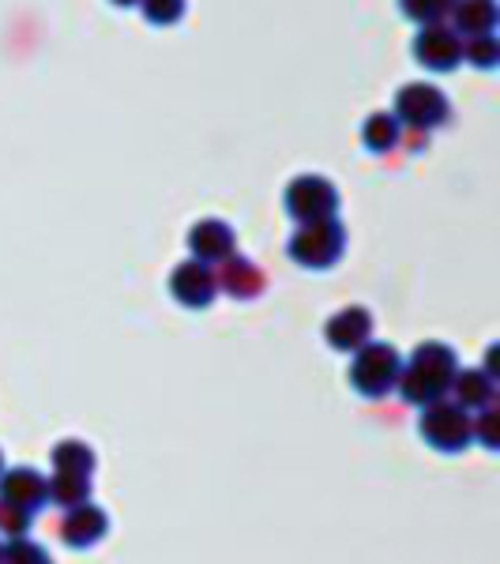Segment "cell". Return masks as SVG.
I'll use <instances>...</instances> for the list:
<instances>
[{"label": "cell", "mask_w": 500, "mask_h": 564, "mask_svg": "<svg viewBox=\"0 0 500 564\" xmlns=\"http://www.w3.org/2000/svg\"><path fill=\"white\" fill-rule=\"evenodd\" d=\"M456 372H459V358L448 343H422L411 361L399 372V395L414 406H430L436 399H444L456 384Z\"/></svg>", "instance_id": "1"}, {"label": "cell", "mask_w": 500, "mask_h": 564, "mask_svg": "<svg viewBox=\"0 0 500 564\" xmlns=\"http://www.w3.org/2000/svg\"><path fill=\"white\" fill-rule=\"evenodd\" d=\"M347 249V226L339 218H324V223H305L297 226V234H290L286 252L294 263H302L308 271H327L335 268Z\"/></svg>", "instance_id": "2"}, {"label": "cell", "mask_w": 500, "mask_h": 564, "mask_svg": "<svg viewBox=\"0 0 500 564\" xmlns=\"http://www.w3.org/2000/svg\"><path fill=\"white\" fill-rule=\"evenodd\" d=\"M399 372H403V358L392 343H366L361 350H354L350 388L366 399H384L399 384Z\"/></svg>", "instance_id": "3"}, {"label": "cell", "mask_w": 500, "mask_h": 564, "mask_svg": "<svg viewBox=\"0 0 500 564\" xmlns=\"http://www.w3.org/2000/svg\"><path fill=\"white\" fill-rule=\"evenodd\" d=\"M392 117L399 121V129H411V132H425V135H430L433 129L448 124L452 106H448V95H444L441 87H433V84H406L395 95Z\"/></svg>", "instance_id": "4"}, {"label": "cell", "mask_w": 500, "mask_h": 564, "mask_svg": "<svg viewBox=\"0 0 500 564\" xmlns=\"http://www.w3.org/2000/svg\"><path fill=\"white\" fill-rule=\"evenodd\" d=\"M422 436L430 448L459 456V452L475 441V417H470V411H463L459 403L436 399V403L425 406V414H422Z\"/></svg>", "instance_id": "5"}, {"label": "cell", "mask_w": 500, "mask_h": 564, "mask_svg": "<svg viewBox=\"0 0 500 564\" xmlns=\"http://www.w3.org/2000/svg\"><path fill=\"white\" fill-rule=\"evenodd\" d=\"M286 215L297 226L305 223H324V218L339 215V188L320 174H305L297 181H290L286 188Z\"/></svg>", "instance_id": "6"}, {"label": "cell", "mask_w": 500, "mask_h": 564, "mask_svg": "<svg viewBox=\"0 0 500 564\" xmlns=\"http://www.w3.org/2000/svg\"><path fill=\"white\" fill-rule=\"evenodd\" d=\"M414 61L433 76H448L463 65V39L448 23L422 26L414 39Z\"/></svg>", "instance_id": "7"}, {"label": "cell", "mask_w": 500, "mask_h": 564, "mask_svg": "<svg viewBox=\"0 0 500 564\" xmlns=\"http://www.w3.org/2000/svg\"><path fill=\"white\" fill-rule=\"evenodd\" d=\"M188 252H193L196 263H222L238 252V238H233V226L222 223V218H204L188 230Z\"/></svg>", "instance_id": "8"}, {"label": "cell", "mask_w": 500, "mask_h": 564, "mask_svg": "<svg viewBox=\"0 0 500 564\" xmlns=\"http://www.w3.org/2000/svg\"><path fill=\"white\" fill-rule=\"evenodd\" d=\"M170 294H174L185 308H207L218 297L215 271L196 260L177 263L174 275H170Z\"/></svg>", "instance_id": "9"}, {"label": "cell", "mask_w": 500, "mask_h": 564, "mask_svg": "<svg viewBox=\"0 0 500 564\" xmlns=\"http://www.w3.org/2000/svg\"><path fill=\"white\" fill-rule=\"evenodd\" d=\"M0 500L12 508H23V512H39L50 500V489H45V475H39L34 467H15V470H0Z\"/></svg>", "instance_id": "10"}, {"label": "cell", "mask_w": 500, "mask_h": 564, "mask_svg": "<svg viewBox=\"0 0 500 564\" xmlns=\"http://www.w3.org/2000/svg\"><path fill=\"white\" fill-rule=\"evenodd\" d=\"M324 335H327V343H331L335 350H343V354L361 350L366 343H372V313H369V308H361V305L339 308V313L324 324Z\"/></svg>", "instance_id": "11"}, {"label": "cell", "mask_w": 500, "mask_h": 564, "mask_svg": "<svg viewBox=\"0 0 500 564\" xmlns=\"http://www.w3.org/2000/svg\"><path fill=\"white\" fill-rule=\"evenodd\" d=\"M109 531V516L102 512L98 505H76L65 512V520H61V539L72 550H90V545H98L106 539Z\"/></svg>", "instance_id": "12"}, {"label": "cell", "mask_w": 500, "mask_h": 564, "mask_svg": "<svg viewBox=\"0 0 500 564\" xmlns=\"http://www.w3.org/2000/svg\"><path fill=\"white\" fill-rule=\"evenodd\" d=\"M215 282H218V290H226V294L238 297V302H252V297H260L263 286H268V279H263V271L257 263L249 257H238V252L218 263Z\"/></svg>", "instance_id": "13"}, {"label": "cell", "mask_w": 500, "mask_h": 564, "mask_svg": "<svg viewBox=\"0 0 500 564\" xmlns=\"http://www.w3.org/2000/svg\"><path fill=\"white\" fill-rule=\"evenodd\" d=\"M497 23H500L497 0H456L448 26L459 39H481V34H493Z\"/></svg>", "instance_id": "14"}, {"label": "cell", "mask_w": 500, "mask_h": 564, "mask_svg": "<svg viewBox=\"0 0 500 564\" xmlns=\"http://www.w3.org/2000/svg\"><path fill=\"white\" fill-rule=\"evenodd\" d=\"M452 391H456V403L463 411H486V406H493V399H497V380L481 369H467V372L459 369Z\"/></svg>", "instance_id": "15"}, {"label": "cell", "mask_w": 500, "mask_h": 564, "mask_svg": "<svg viewBox=\"0 0 500 564\" xmlns=\"http://www.w3.org/2000/svg\"><path fill=\"white\" fill-rule=\"evenodd\" d=\"M45 489H50L53 505H61L68 512V508L90 500V475H65V470H57V475L45 481Z\"/></svg>", "instance_id": "16"}, {"label": "cell", "mask_w": 500, "mask_h": 564, "mask_svg": "<svg viewBox=\"0 0 500 564\" xmlns=\"http://www.w3.org/2000/svg\"><path fill=\"white\" fill-rule=\"evenodd\" d=\"M399 135H403V129H399V121L392 113H372L366 124H361V143H366V151L372 154H388L399 143Z\"/></svg>", "instance_id": "17"}, {"label": "cell", "mask_w": 500, "mask_h": 564, "mask_svg": "<svg viewBox=\"0 0 500 564\" xmlns=\"http://www.w3.org/2000/svg\"><path fill=\"white\" fill-rule=\"evenodd\" d=\"M95 463L98 456L84 441H61L57 448H53V467L65 470V475H95Z\"/></svg>", "instance_id": "18"}, {"label": "cell", "mask_w": 500, "mask_h": 564, "mask_svg": "<svg viewBox=\"0 0 500 564\" xmlns=\"http://www.w3.org/2000/svg\"><path fill=\"white\" fill-rule=\"evenodd\" d=\"M456 0H399V12L417 26H433V23H448Z\"/></svg>", "instance_id": "19"}, {"label": "cell", "mask_w": 500, "mask_h": 564, "mask_svg": "<svg viewBox=\"0 0 500 564\" xmlns=\"http://www.w3.org/2000/svg\"><path fill=\"white\" fill-rule=\"evenodd\" d=\"M463 61H470L481 72H493L500 65V42L497 34H481V39H463Z\"/></svg>", "instance_id": "20"}, {"label": "cell", "mask_w": 500, "mask_h": 564, "mask_svg": "<svg viewBox=\"0 0 500 564\" xmlns=\"http://www.w3.org/2000/svg\"><path fill=\"white\" fill-rule=\"evenodd\" d=\"M143 15H148V23L154 26H174L185 20L188 12V0H140Z\"/></svg>", "instance_id": "21"}, {"label": "cell", "mask_w": 500, "mask_h": 564, "mask_svg": "<svg viewBox=\"0 0 500 564\" xmlns=\"http://www.w3.org/2000/svg\"><path fill=\"white\" fill-rule=\"evenodd\" d=\"M31 520H34L31 512H23V508H12V505L0 500V539H8V542L26 539V534H31Z\"/></svg>", "instance_id": "22"}, {"label": "cell", "mask_w": 500, "mask_h": 564, "mask_svg": "<svg viewBox=\"0 0 500 564\" xmlns=\"http://www.w3.org/2000/svg\"><path fill=\"white\" fill-rule=\"evenodd\" d=\"M0 564H53V561L39 542L20 539V542H8L4 550H0Z\"/></svg>", "instance_id": "23"}, {"label": "cell", "mask_w": 500, "mask_h": 564, "mask_svg": "<svg viewBox=\"0 0 500 564\" xmlns=\"http://www.w3.org/2000/svg\"><path fill=\"white\" fill-rule=\"evenodd\" d=\"M470 417H475V441L486 444L489 452H497L500 448V436H497L500 411H497V406H486V411H478V414H470Z\"/></svg>", "instance_id": "24"}, {"label": "cell", "mask_w": 500, "mask_h": 564, "mask_svg": "<svg viewBox=\"0 0 500 564\" xmlns=\"http://www.w3.org/2000/svg\"><path fill=\"white\" fill-rule=\"evenodd\" d=\"M109 4H117V8H135L140 0H109Z\"/></svg>", "instance_id": "25"}, {"label": "cell", "mask_w": 500, "mask_h": 564, "mask_svg": "<svg viewBox=\"0 0 500 564\" xmlns=\"http://www.w3.org/2000/svg\"><path fill=\"white\" fill-rule=\"evenodd\" d=\"M0 470H4V452H0Z\"/></svg>", "instance_id": "26"}, {"label": "cell", "mask_w": 500, "mask_h": 564, "mask_svg": "<svg viewBox=\"0 0 500 564\" xmlns=\"http://www.w3.org/2000/svg\"><path fill=\"white\" fill-rule=\"evenodd\" d=\"M0 550H4V542H0Z\"/></svg>", "instance_id": "27"}]
</instances>
